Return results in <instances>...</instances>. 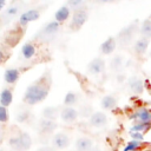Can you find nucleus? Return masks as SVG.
Segmentation results:
<instances>
[{
    "instance_id": "f257e3e1",
    "label": "nucleus",
    "mask_w": 151,
    "mask_h": 151,
    "mask_svg": "<svg viewBox=\"0 0 151 151\" xmlns=\"http://www.w3.org/2000/svg\"><path fill=\"white\" fill-rule=\"evenodd\" d=\"M50 86H51V77L50 73H46L39 80L34 81L26 88L22 98L24 103L28 105H34L45 100L48 96Z\"/></svg>"
},
{
    "instance_id": "f03ea898",
    "label": "nucleus",
    "mask_w": 151,
    "mask_h": 151,
    "mask_svg": "<svg viewBox=\"0 0 151 151\" xmlns=\"http://www.w3.org/2000/svg\"><path fill=\"white\" fill-rule=\"evenodd\" d=\"M137 29V21H134L133 24L124 27L122 31H119L118 35H117V42L119 44V46H126L131 42L134 33Z\"/></svg>"
},
{
    "instance_id": "7ed1b4c3",
    "label": "nucleus",
    "mask_w": 151,
    "mask_h": 151,
    "mask_svg": "<svg viewBox=\"0 0 151 151\" xmlns=\"http://www.w3.org/2000/svg\"><path fill=\"white\" fill-rule=\"evenodd\" d=\"M88 18V13L86 11V8H79L77 11L73 12L72 14V20H71V28L73 31L79 29L87 20Z\"/></svg>"
},
{
    "instance_id": "20e7f679",
    "label": "nucleus",
    "mask_w": 151,
    "mask_h": 151,
    "mask_svg": "<svg viewBox=\"0 0 151 151\" xmlns=\"http://www.w3.org/2000/svg\"><path fill=\"white\" fill-rule=\"evenodd\" d=\"M52 146L55 150H64L70 145V137L64 132H58L52 137Z\"/></svg>"
},
{
    "instance_id": "39448f33",
    "label": "nucleus",
    "mask_w": 151,
    "mask_h": 151,
    "mask_svg": "<svg viewBox=\"0 0 151 151\" xmlns=\"http://www.w3.org/2000/svg\"><path fill=\"white\" fill-rule=\"evenodd\" d=\"M87 71L88 73L97 76L105 71V60L103 58H94L87 64Z\"/></svg>"
},
{
    "instance_id": "423d86ee",
    "label": "nucleus",
    "mask_w": 151,
    "mask_h": 151,
    "mask_svg": "<svg viewBox=\"0 0 151 151\" xmlns=\"http://www.w3.org/2000/svg\"><path fill=\"white\" fill-rule=\"evenodd\" d=\"M79 116V111L72 106H64L60 112V118L64 123H73L77 120Z\"/></svg>"
},
{
    "instance_id": "0eeeda50",
    "label": "nucleus",
    "mask_w": 151,
    "mask_h": 151,
    "mask_svg": "<svg viewBox=\"0 0 151 151\" xmlns=\"http://www.w3.org/2000/svg\"><path fill=\"white\" fill-rule=\"evenodd\" d=\"M39 17H40V12H39L38 9H35V8L27 9V11H25L24 13H21V15L19 17V25L25 26V25H27L28 22L35 21Z\"/></svg>"
},
{
    "instance_id": "6e6552de",
    "label": "nucleus",
    "mask_w": 151,
    "mask_h": 151,
    "mask_svg": "<svg viewBox=\"0 0 151 151\" xmlns=\"http://www.w3.org/2000/svg\"><path fill=\"white\" fill-rule=\"evenodd\" d=\"M127 87L132 93L140 94L144 91V81L140 78H138L136 76H132L127 79Z\"/></svg>"
},
{
    "instance_id": "1a4fd4ad",
    "label": "nucleus",
    "mask_w": 151,
    "mask_h": 151,
    "mask_svg": "<svg viewBox=\"0 0 151 151\" xmlns=\"http://www.w3.org/2000/svg\"><path fill=\"white\" fill-rule=\"evenodd\" d=\"M90 125L93 127H103L107 124V116L104 112L100 111H96L93 112V114L90 118Z\"/></svg>"
},
{
    "instance_id": "9d476101",
    "label": "nucleus",
    "mask_w": 151,
    "mask_h": 151,
    "mask_svg": "<svg viewBox=\"0 0 151 151\" xmlns=\"http://www.w3.org/2000/svg\"><path fill=\"white\" fill-rule=\"evenodd\" d=\"M130 118L134 119V122H151V111L146 107H139L130 116Z\"/></svg>"
},
{
    "instance_id": "9b49d317",
    "label": "nucleus",
    "mask_w": 151,
    "mask_h": 151,
    "mask_svg": "<svg viewBox=\"0 0 151 151\" xmlns=\"http://www.w3.org/2000/svg\"><path fill=\"white\" fill-rule=\"evenodd\" d=\"M117 38H113V37H109L104 42H101L100 44V46H99V51H100V53H103V54H111L114 50H116V47H117Z\"/></svg>"
},
{
    "instance_id": "f8f14e48",
    "label": "nucleus",
    "mask_w": 151,
    "mask_h": 151,
    "mask_svg": "<svg viewBox=\"0 0 151 151\" xmlns=\"http://www.w3.org/2000/svg\"><path fill=\"white\" fill-rule=\"evenodd\" d=\"M35 52H37V48H35L34 44L28 41V42L22 45V47L20 50V57L24 60H29V59H32L34 57Z\"/></svg>"
},
{
    "instance_id": "ddd939ff",
    "label": "nucleus",
    "mask_w": 151,
    "mask_h": 151,
    "mask_svg": "<svg viewBox=\"0 0 151 151\" xmlns=\"http://www.w3.org/2000/svg\"><path fill=\"white\" fill-rule=\"evenodd\" d=\"M58 124L54 120H50V119H40L38 123V129L41 133H51L57 129Z\"/></svg>"
},
{
    "instance_id": "4468645a",
    "label": "nucleus",
    "mask_w": 151,
    "mask_h": 151,
    "mask_svg": "<svg viewBox=\"0 0 151 151\" xmlns=\"http://www.w3.org/2000/svg\"><path fill=\"white\" fill-rule=\"evenodd\" d=\"M20 78V71L18 68H7L4 73V80L8 85H13Z\"/></svg>"
},
{
    "instance_id": "2eb2a0df",
    "label": "nucleus",
    "mask_w": 151,
    "mask_h": 151,
    "mask_svg": "<svg viewBox=\"0 0 151 151\" xmlns=\"http://www.w3.org/2000/svg\"><path fill=\"white\" fill-rule=\"evenodd\" d=\"M13 101V91L12 88L7 87V86H4L1 88V93H0V104L1 106H9Z\"/></svg>"
},
{
    "instance_id": "dca6fc26",
    "label": "nucleus",
    "mask_w": 151,
    "mask_h": 151,
    "mask_svg": "<svg viewBox=\"0 0 151 151\" xmlns=\"http://www.w3.org/2000/svg\"><path fill=\"white\" fill-rule=\"evenodd\" d=\"M93 147V140L88 137H79L76 140L77 151H90Z\"/></svg>"
},
{
    "instance_id": "f3484780",
    "label": "nucleus",
    "mask_w": 151,
    "mask_h": 151,
    "mask_svg": "<svg viewBox=\"0 0 151 151\" xmlns=\"http://www.w3.org/2000/svg\"><path fill=\"white\" fill-rule=\"evenodd\" d=\"M60 29V24L55 20L50 21L47 25H45V27L41 29L40 34L44 37H50V35H54L55 33H58Z\"/></svg>"
},
{
    "instance_id": "a211bd4d",
    "label": "nucleus",
    "mask_w": 151,
    "mask_h": 151,
    "mask_svg": "<svg viewBox=\"0 0 151 151\" xmlns=\"http://www.w3.org/2000/svg\"><path fill=\"white\" fill-rule=\"evenodd\" d=\"M149 44H150V39L145 38V37H140L139 39H137V41L134 42L133 45V51L138 54V55H142L146 52L147 47H149Z\"/></svg>"
},
{
    "instance_id": "6ab92c4d",
    "label": "nucleus",
    "mask_w": 151,
    "mask_h": 151,
    "mask_svg": "<svg viewBox=\"0 0 151 151\" xmlns=\"http://www.w3.org/2000/svg\"><path fill=\"white\" fill-rule=\"evenodd\" d=\"M70 14H71V8L65 4L54 13V20L58 21L59 24H61V22H64L68 19Z\"/></svg>"
},
{
    "instance_id": "aec40b11",
    "label": "nucleus",
    "mask_w": 151,
    "mask_h": 151,
    "mask_svg": "<svg viewBox=\"0 0 151 151\" xmlns=\"http://www.w3.org/2000/svg\"><path fill=\"white\" fill-rule=\"evenodd\" d=\"M117 103H118V99L116 96L113 94H107L105 97L101 98L100 100V106L101 109L104 110H113L116 106H117Z\"/></svg>"
},
{
    "instance_id": "412c9836",
    "label": "nucleus",
    "mask_w": 151,
    "mask_h": 151,
    "mask_svg": "<svg viewBox=\"0 0 151 151\" xmlns=\"http://www.w3.org/2000/svg\"><path fill=\"white\" fill-rule=\"evenodd\" d=\"M60 112H61V109L58 106H47L42 110V118L54 120L58 118V116H60Z\"/></svg>"
},
{
    "instance_id": "4be33fe9",
    "label": "nucleus",
    "mask_w": 151,
    "mask_h": 151,
    "mask_svg": "<svg viewBox=\"0 0 151 151\" xmlns=\"http://www.w3.org/2000/svg\"><path fill=\"white\" fill-rule=\"evenodd\" d=\"M151 127V122H134V124L131 126L130 132H146Z\"/></svg>"
},
{
    "instance_id": "5701e85b",
    "label": "nucleus",
    "mask_w": 151,
    "mask_h": 151,
    "mask_svg": "<svg viewBox=\"0 0 151 151\" xmlns=\"http://www.w3.org/2000/svg\"><path fill=\"white\" fill-rule=\"evenodd\" d=\"M79 100V93L74 92V91H68L64 98V105L65 106H72L74 104H77Z\"/></svg>"
},
{
    "instance_id": "b1692460",
    "label": "nucleus",
    "mask_w": 151,
    "mask_h": 151,
    "mask_svg": "<svg viewBox=\"0 0 151 151\" xmlns=\"http://www.w3.org/2000/svg\"><path fill=\"white\" fill-rule=\"evenodd\" d=\"M139 32L143 37L150 39L151 38V19H145L140 26H139Z\"/></svg>"
},
{
    "instance_id": "393cba45",
    "label": "nucleus",
    "mask_w": 151,
    "mask_h": 151,
    "mask_svg": "<svg viewBox=\"0 0 151 151\" xmlns=\"http://www.w3.org/2000/svg\"><path fill=\"white\" fill-rule=\"evenodd\" d=\"M18 137H19V139H20V143H21V145H22L24 151H27V150L32 146V138H31V136H29L27 132H20V133L18 134Z\"/></svg>"
},
{
    "instance_id": "a878e982",
    "label": "nucleus",
    "mask_w": 151,
    "mask_h": 151,
    "mask_svg": "<svg viewBox=\"0 0 151 151\" xmlns=\"http://www.w3.org/2000/svg\"><path fill=\"white\" fill-rule=\"evenodd\" d=\"M20 12V6L19 5H13V6H9L8 8H6L5 9V12L2 13V18L4 19H9V21H11V18H13V17H15L18 13Z\"/></svg>"
},
{
    "instance_id": "bb28decb",
    "label": "nucleus",
    "mask_w": 151,
    "mask_h": 151,
    "mask_svg": "<svg viewBox=\"0 0 151 151\" xmlns=\"http://www.w3.org/2000/svg\"><path fill=\"white\" fill-rule=\"evenodd\" d=\"M123 64H124V58L122 55H116L111 59L110 67H111L112 71H119L123 67Z\"/></svg>"
},
{
    "instance_id": "cd10ccee",
    "label": "nucleus",
    "mask_w": 151,
    "mask_h": 151,
    "mask_svg": "<svg viewBox=\"0 0 151 151\" xmlns=\"http://www.w3.org/2000/svg\"><path fill=\"white\" fill-rule=\"evenodd\" d=\"M8 145H9V147H11L13 151H24L22 145H21L20 139H19L18 136H12V137L8 139Z\"/></svg>"
},
{
    "instance_id": "c85d7f7f",
    "label": "nucleus",
    "mask_w": 151,
    "mask_h": 151,
    "mask_svg": "<svg viewBox=\"0 0 151 151\" xmlns=\"http://www.w3.org/2000/svg\"><path fill=\"white\" fill-rule=\"evenodd\" d=\"M78 111H79V116L83 117V118H91V116L93 114L92 106L88 105V104H84V105H81L80 109H79Z\"/></svg>"
},
{
    "instance_id": "c756f323",
    "label": "nucleus",
    "mask_w": 151,
    "mask_h": 151,
    "mask_svg": "<svg viewBox=\"0 0 151 151\" xmlns=\"http://www.w3.org/2000/svg\"><path fill=\"white\" fill-rule=\"evenodd\" d=\"M140 145H142V142L132 139V140L127 142V144L125 145V147L123 149V151H138V149L140 147Z\"/></svg>"
},
{
    "instance_id": "7c9ffc66",
    "label": "nucleus",
    "mask_w": 151,
    "mask_h": 151,
    "mask_svg": "<svg viewBox=\"0 0 151 151\" xmlns=\"http://www.w3.org/2000/svg\"><path fill=\"white\" fill-rule=\"evenodd\" d=\"M29 117H31V112L29 111H21V112H18L15 119L19 123H26V122L29 120Z\"/></svg>"
},
{
    "instance_id": "2f4dec72",
    "label": "nucleus",
    "mask_w": 151,
    "mask_h": 151,
    "mask_svg": "<svg viewBox=\"0 0 151 151\" xmlns=\"http://www.w3.org/2000/svg\"><path fill=\"white\" fill-rule=\"evenodd\" d=\"M66 5H67V6H68L71 9L77 11V9L81 8V6L84 5V2H83V1H80V0H71V1L66 2Z\"/></svg>"
},
{
    "instance_id": "473e14b6",
    "label": "nucleus",
    "mask_w": 151,
    "mask_h": 151,
    "mask_svg": "<svg viewBox=\"0 0 151 151\" xmlns=\"http://www.w3.org/2000/svg\"><path fill=\"white\" fill-rule=\"evenodd\" d=\"M7 120H8V111H7V107L0 105V122L1 123H6Z\"/></svg>"
},
{
    "instance_id": "72a5a7b5",
    "label": "nucleus",
    "mask_w": 151,
    "mask_h": 151,
    "mask_svg": "<svg viewBox=\"0 0 151 151\" xmlns=\"http://www.w3.org/2000/svg\"><path fill=\"white\" fill-rule=\"evenodd\" d=\"M130 136H131L132 139H134V140L143 142V139H144V133H142V132H130Z\"/></svg>"
},
{
    "instance_id": "f704fd0d",
    "label": "nucleus",
    "mask_w": 151,
    "mask_h": 151,
    "mask_svg": "<svg viewBox=\"0 0 151 151\" xmlns=\"http://www.w3.org/2000/svg\"><path fill=\"white\" fill-rule=\"evenodd\" d=\"M35 151H55V149H54L53 146H47V145H45V146H41V147L37 149Z\"/></svg>"
},
{
    "instance_id": "c9c22d12",
    "label": "nucleus",
    "mask_w": 151,
    "mask_h": 151,
    "mask_svg": "<svg viewBox=\"0 0 151 151\" xmlns=\"http://www.w3.org/2000/svg\"><path fill=\"white\" fill-rule=\"evenodd\" d=\"M5 5H6V1H4V0H1V1H0V8H2V7L5 6Z\"/></svg>"
},
{
    "instance_id": "e433bc0d",
    "label": "nucleus",
    "mask_w": 151,
    "mask_h": 151,
    "mask_svg": "<svg viewBox=\"0 0 151 151\" xmlns=\"http://www.w3.org/2000/svg\"><path fill=\"white\" fill-rule=\"evenodd\" d=\"M90 151H100V149H98V147H92Z\"/></svg>"
},
{
    "instance_id": "4c0bfd02",
    "label": "nucleus",
    "mask_w": 151,
    "mask_h": 151,
    "mask_svg": "<svg viewBox=\"0 0 151 151\" xmlns=\"http://www.w3.org/2000/svg\"><path fill=\"white\" fill-rule=\"evenodd\" d=\"M149 55H150V57H151V51H150V53H149Z\"/></svg>"
}]
</instances>
